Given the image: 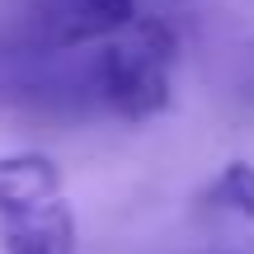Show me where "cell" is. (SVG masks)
I'll return each mask as SVG.
<instances>
[{"label":"cell","instance_id":"7a4b0ae2","mask_svg":"<svg viewBox=\"0 0 254 254\" xmlns=\"http://www.w3.org/2000/svg\"><path fill=\"white\" fill-rule=\"evenodd\" d=\"M141 14L136 0H43L33 9L28 38L43 52H66V47H90L104 38L123 33Z\"/></svg>","mask_w":254,"mask_h":254},{"label":"cell","instance_id":"5b68a950","mask_svg":"<svg viewBox=\"0 0 254 254\" xmlns=\"http://www.w3.org/2000/svg\"><path fill=\"white\" fill-rule=\"evenodd\" d=\"M198 202L207 212H221V217L254 221V165L250 160H226L207 179V189H202Z\"/></svg>","mask_w":254,"mask_h":254},{"label":"cell","instance_id":"3957f363","mask_svg":"<svg viewBox=\"0 0 254 254\" xmlns=\"http://www.w3.org/2000/svg\"><path fill=\"white\" fill-rule=\"evenodd\" d=\"M0 254H80V226L66 198L0 217Z\"/></svg>","mask_w":254,"mask_h":254},{"label":"cell","instance_id":"277c9868","mask_svg":"<svg viewBox=\"0 0 254 254\" xmlns=\"http://www.w3.org/2000/svg\"><path fill=\"white\" fill-rule=\"evenodd\" d=\"M66 198L62 193V170L43 151H9L0 155V217H19L43 202Z\"/></svg>","mask_w":254,"mask_h":254},{"label":"cell","instance_id":"6da1fadb","mask_svg":"<svg viewBox=\"0 0 254 254\" xmlns=\"http://www.w3.org/2000/svg\"><path fill=\"white\" fill-rule=\"evenodd\" d=\"M174 62H179L174 24L165 14H136L94 52V99L123 123H151L174 104Z\"/></svg>","mask_w":254,"mask_h":254}]
</instances>
